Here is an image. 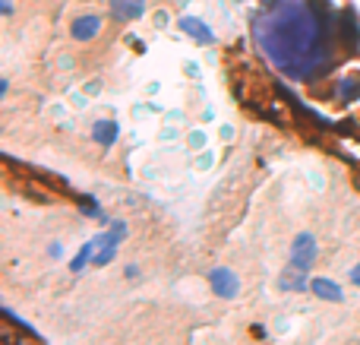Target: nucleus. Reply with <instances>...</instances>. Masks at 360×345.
Masks as SVG:
<instances>
[{"label":"nucleus","instance_id":"obj_8","mask_svg":"<svg viewBox=\"0 0 360 345\" xmlns=\"http://www.w3.org/2000/svg\"><path fill=\"white\" fill-rule=\"evenodd\" d=\"M310 291L319 298V301H332V304H342V301H345L342 285L332 282V279H326V276H316V279H313V282H310Z\"/></svg>","mask_w":360,"mask_h":345},{"label":"nucleus","instance_id":"obj_11","mask_svg":"<svg viewBox=\"0 0 360 345\" xmlns=\"http://www.w3.org/2000/svg\"><path fill=\"white\" fill-rule=\"evenodd\" d=\"M92 257H95V241H89V244H82L79 253L70 260V272H82L89 263H92Z\"/></svg>","mask_w":360,"mask_h":345},{"label":"nucleus","instance_id":"obj_13","mask_svg":"<svg viewBox=\"0 0 360 345\" xmlns=\"http://www.w3.org/2000/svg\"><path fill=\"white\" fill-rule=\"evenodd\" d=\"M348 279H351V285H354V289H360V263H354V266H351Z\"/></svg>","mask_w":360,"mask_h":345},{"label":"nucleus","instance_id":"obj_12","mask_svg":"<svg viewBox=\"0 0 360 345\" xmlns=\"http://www.w3.org/2000/svg\"><path fill=\"white\" fill-rule=\"evenodd\" d=\"M114 257H117V247H95L92 266H108V263H111Z\"/></svg>","mask_w":360,"mask_h":345},{"label":"nucleus","instance_id":"obj_3","mask_svg":"<svg viewBox=\"0 0 360 345\" xmlns=\"http://www.w3.org/2000/svg\"><path fill=\"white\" fill-rule=\"evenodd\" d=\"M101 29H105V16H101V13H79V16L70 23V35H73L76 42H92V38L101 35Z\"/></svg>","mask_w":360,"mask_h":345},{"label":"nucleus","instance_id":"obj_5","mask_svg":"<svg viewBox=\"0 0 360 345\" xmlns=\"http://www.w3.org/2000/svg\"><path fill=\"white\" fill-rule=\"evenodd\" d=\"M310 270H304V266L297 263H288L285 270L278 272V289L281 291H310V282L313 279L307 276Z\"/></svg>","mask_w":360,"mask_h":345},{"label":"nucleus","instance_id":"obj_6","mask_svg":"<svg viewBox=\"0 0 360 345\" xmlns=\"http://www.w3.org/2000/svg\"><path fill=\"white\" fill-rule=\"evenodd\" d=\"M177 29L184 32V35H190L193 42H199V44H215V32H212V25L202 23L199 16H180Z\"/></svg>","mask_w":360,"mask_h":345},{"label":"nucleus","instance_id":"obj_10","mask_svg":"<svg viewBox=\"0 0 360 345\" xmlns=\"http://www.w3.org/2000/svg\"><path fill=\"white\" fill-rule=\"evenodd\" d=\"M76 203H79L82 215H89V219H98L101 225H111V219H108V215L101 213V203L95 200V196H89V194H79V196H76Z\"/></svg>","mask_w":360,"mask_h":345},{"label":"nucleus","instance_id":"obj_14","mask_svg":"<svg viewBox=\"0 0 360 345\" xmlns=\"http://www.w3.org/2000/svg\"><path fill=\"white\" fill-rule=\"evenodd\" d=\"M48 253H51V257H54V260H60V257H63V247H60V241H54V244L48 247Z\"/></svg>","mask_w":360,"mask_h":345},{"label":"nucleus","instance_id":"obj_15","mask_svg":"<svg viewBox=\"0 0 360 345\" xmlns=\"http://www.w3.org/2000/svg\"><path fill=\"white\" fill-rule=\"evenodd\" d=\"M0 13H4V16H13V0H0Z\"/></svg>","mask_w":360,"mask_h":345},{"label":"nucleus","instance_id":"obj_2","mask_svg":"<svg viewBox=\"0 0 360 345\" xmlns=\"http://www.w3.org/2000/svg\"><path fill=\"white\" fill-rule=\"evenodd\" d=\"M209 285L218 298H228V301L240 295V279H237V272L228 270V266H215V270L209 272Z\"/></svg>","mask_w":360,"mask_h":345},{"label":"nucleus","instance_id":"obj_9","mask_svg":"<svg viewBox=\"0 0 360 345\" xmlns=\"http://www.w3.org/2000/svg\"><path fill=\"white\" fill-rule=\"evenodd\" d=\"M117 137H120V124H117V120H95L92 139L101 146V149H111V146L117 143Z\"/></svg>","mask_w":360,"mask_h":345},{"label":"nucleus","instance_id":"obj_1","mask_svg":"<svg viewBox=\"0 0 360 345\" xmlns=\"http://www.w3.org/2000/svg\"><path fill=\"white\" fill-rule=\"evenodd\" d=\"M253 42L278 73L313 80L329 63V16L316 0H272L253 16Z\"/></svg>","mask_w":360,"mask_h":345},{"label":"nucleus","instance_id":"obj_7","mask_svg":"<svg viewBox=\"0 0 360 345\" xmlns=\"http://www.w3.org/2000/svg\"><path fill=\"white\" fill-rule=\"evenodd\" d=\"M108 10L117 23H136V19L146 16V0H111Z\"/></svg>","mask_w":360,"mask_h":345},{"label":"nucleus","instance_id":"obj_16","mask_svg":"<svg viewBox=\"0 0 360 345\" xmlns=\"http://www.w3.org/2000/svg\"><path fill=\"white\" fill-rule=\"evenodd\" d=\"M6 92H10V80H6V76H4V80H0V99H4Z\"/></svg>","mask_w":360,"mask_h":345},{"label":"nucleus","instance_id":"obj_17","mask_svg":"<svg viewBox=\"0 0 360 345\" xmlns=\"http://www.w3.org/2000/svg\"><path fill=\"white\" fill-rule=\"evenodd\" d=\"M127 279H139V266H127Z\"/></svg>","mask_w":360,"mask_h":345},{"label":"nucleus","instance_id":"obj_4","mask_svg":"<svg viewBox=\"0 0 360 345\" xmlns=\"http://www.w3.org/2000/svg\"><path fill=\"white\" fill-rule=\"evenodd\" d=\"M316 257H319V241L313 238L310 232H300L297 238H294V244H291V263L310 270V266L316 263Z\"/></svg>","mask_w":360,"mask_h":345}]
</instances>
